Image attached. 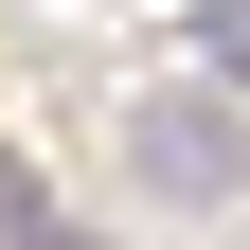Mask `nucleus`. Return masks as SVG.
Wrapping results in <instances>:
<instances>
[{"mask_svg": "<svg viewBox=\"0 0 250 250\" xmlns=\"http://www.w3.org/2000/svg\"><path fill=\"white\" fill-rule=\"evenodd\" d=\"M125 161H143V197H232V107L214 89H161L125 125Z\"/></svg>", "mask_w": 250, "mask_h": 250, "instance_id": "obj_1", "label": "nucleus"}, {"mask_svg": "<svg viewBox=\"0 0 250 250\" xmlns=\"http://www.w3.org/2000/svg\"><path fill=\"white\" fill-rule=\"evenodd\" d=\"M0 232H18V250H89V232H72V214H54V197H36V161H18V143H0Z\"/></svg>", "mask_w": 250, "mask_h": 250, "instance_id": "obj_2", "label": "nucleus"}]
</instances>
